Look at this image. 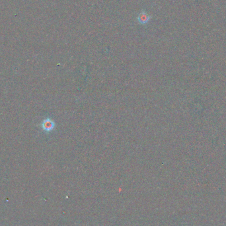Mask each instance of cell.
<instances>
[{
    "label": "cell",
    "instance_id": "obj_1",
    "mask_svg": "<svg viewBox=\"0 0 226 226\" xmlns=\"http://www.w3.org/2000/svg\"><path fill=\"white\" fill-rule=\"evenodd\" d=\"M150 19L151 17L147 14V13L145 12V11H142V12L139 14L138 17V21L139 23H140L142 25L148 24L149 22Z\"/></svg>",
    "mask_w": 226,
    "mask_h": 226
},
{
    "label": "cell",
    "instance_id": "obj_2",
    "mask_svg": "<svg viewBox=\"0 0 226 226\" xmlns=\"http://www.w3.org/2000/svg\"><path fill=\"white\" fill-rule=\"evenodd\" d=\"M54 126V124L50 120H46L44 122V128L46 130H51Z\"/></svg>",
    "mask_w": 226,
    "mask_h": 226
}]
</instances>
